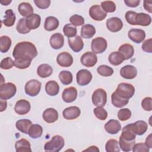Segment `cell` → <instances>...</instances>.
<instances>
[{"label": "cell", "mask_w": 152, "mask_h": 152, "mask_svg": "<svg viewBox=\"0 0 152 152\" xmlns=\"http://www.w3.org/2000/svg\"><path fill=\"white\" fill-rule=\"evenodd\" d=\"M37 55V50L35 45L27 41L18 43L15 46L12 52V56L15 59L31 61Z\"/></svg>", "instance_id": "6da1fadb"}, {"label": "cell", "mask_w": 152, "mask_h": 152, "mask_svg": "<svg viewBox=\"0 0 152 152\" xmlns=\"http://www.w3.org/2000/svg\"><path fill=\"white\" fill-rule=\"evenodd\" d=\"M65 141L64 138L59 135H54L50 141H48L44 145V149L46 151H59L64 146Z\"/></svg>", "instance_id": "7a4b0ae2"}, {"label": "cell", "mask_w": 152, "mask_h": 152, "mask_svg": "<svg viewBox=\"0 0 152 152\" xmlns=\"http://www.w3.org/2000/svg\"><path fill=\"white\" fill-rule=\"evenodd\" d=\"M115 92L119 96L126 99H129L134 96L135 93V88L131 84L121 83L118 84Z\"/></svg>", "instance_id": "3957f363"}, {"label": "cell", "mask_w": 152, "mask_h": 152, "mask_svg": "<svg viewBox=\"0 0 152 152\" xmlns=\"http://www.w3.org/2000/svg\"><path fill=\"white\" fill-rule=\"evenodd\" d=\"M17 87L12 83H7L1 84L0 98L2 100H8L12 98L15 94Z\"/></svg>", "instance_id": "277c9868"}, {"label": "cell", "mask_w": 152, "mask_h": 152, "mask_svg": "<svg viewBox=\"0 0 152 152\" xmlns=\"http://www.w3.org/2000/svg\"><path fill=\"white\" fill-rule=\"evenodd\" d=\"M91 99L94 106H104L107 102V93L103 88H97L93 92Z\"/></svg>", "instance_id": "5b68a950"}, {"label": "cell", "mask_w": 152, "mask_h": 152, "mask_svg": "<svg viewBox=\"0 0 152 152\" xmlns=\"http://www.w3.org/2000/svg\"><path fill=\"white\" fill-rule=\"evenodd\" d=\"M42 84L37 80H31L27 81L24 87L26 93L31 97L36 96L40 92Z\"/></svg>", "instance_id": "8992f818"}, {"label": "cell", "mask_w": 152, "mask_h": 152, "mask_svg": "<svg viewBox=\"0 0 152 152\" xmlns=\"http://www.w3.org/2000/svg\"><path fill=\"white\" fill-rule=\"evenodd\" d=\"M107 47L106 40L102 37H97L92 40L91 43V48L92 51L96 54L102 53Z\"/></svg>", "instance_id": "52a82bcc"}, {"label": "cell", "mask_w": 152, "mask_h": 152, "mask_svg": "<svg viewBox=\"0 0 152 152\" xmlns=\"http://www.w3.org/2000/svg\"><path fill=\"white\" fill-rule=\"evenodd\" d=\"M92 74L87 69L79 70L76 75L77 83L78 85L84 86L88 84L92 80Z\"/></svg>", "instance_id": "ba28073f"}, {"label": "cell", "mask_w": 152, "mask_h": 152, "mask_svg": "<svg viewBox=\"0 0 152 152\" xmlns=\"http://www.w3.org/2000/svg\"><path fill=\"white\" fill-rule=\"evenodd\" d=\"M89 15L94 20L103 21L107 16V13L104 11L99 5H94L89 9Z\"/></svg>", "instance_id": "9c48e42d"}, {"label": "cell", "mask_w": 152, "mask_h": 152, "mask_svg": "<svg viewBox=\"0 0 152 152\" xmlns=\"http://www.w3.org/2000/svg\"><path fill=\"white\" fill-rule=\"evenodd\" d=\"M81 63L85 66L93 67L97 62V56L91 52H87L83 54L80 59Z\"/></svg>", "instance_id": "30bf717a"}, {"label": "cell", "mask_w": 152, "mask_h": 152, "mask_svg": "<svg viewBox=\"0 0 152 152\" xmlns=\"http://www.w3.org/2000/svg\"><path fill=\"white\" fill-rule=\"evenodd\" d=\"M106 27L110 31L116 33L120 31L122 28L123 23L118 17H111L107 20Z\"/></svg>", "instance_id": "8fae6325"}, {"label": "cell", "mask_w": 152, "mask_h": 152, "mask_svg": "<svg viewBox=\"0 0 152 152\" xmlns=\"http://www.w3.org/2000/svg\"><path fill=\"white\" fill-rule=\"evenodd\" d=\"M128 37L136 43H141L145 38V32L139 28H131L128 33Z\"/></svg>", "instance_id": "7c38bea8"}, {"label": "cell", "mask_w": 152, "mask_h": 152, "mask_svg": "<svg viewBox=\"0 0 152 152\" xmlns=\"http://www.w3.org/2000/svg\"><path fill=\"white\" fill-rule=\"evenodd\" d=\"M31 109V105L28 101L24 99H20L17 101L14 107L15 112L20 115H26L28 113Z\"/></svg>", "instance_id": "4fadbf2b"}, {"label": "cell", "mask_w": 152, "mask_h": 152, "mask_svg": "<svg viewBox=\"0 0 152 152\" xmlns=\"http://www.w3.org/2000/svg\"><path fill=\"white\" fill-rule=\"evenodd\" d=\"M56 62L61 66L69 67L71 66L73 63V58L68 52H63L57 56Z\"/></svg>", "instance_id": "5bb4252c"}, {"label": "cell", "mask_w": 152, "mask_h": 152, "mask_svg": "<svg viewBox=\"0 0 152 152\" xmlns=\"http://www.w3.org/2000/svg\"><path fill=\"white\" fill-rule=\"evenodd\" d=\"M120 75L125 79L131 80L136 77L137 75V70L134 66L126 65L120 69Z\"/></svg>", "instance_id": "9a60e30c"}, {"label": "cell", "mask_w": 152, "mask_h": 152, "mask_svg": "<svg viewBox=\"0 0 152 152\" xmlns=\"http://www.w3.org/2000/svg\"><path fill=\"white\" fill-rule=\"evenodd\" d=\"M77 90L74 87H69L65 88L62 94V100L66 103H72L77 97Z\"/></svg>", "instance_id": "2e32d148"}, {"label": "cell", "mask_w": 152, "mask_h": 152, "mask_svg": "<svg viewBox=\"0 0 152 152\" xmlns=\"http://www.w3.org/2000/svg\"><path fill=\"white\" fill-rule=\"evenodd\" d=\"M81 114V110L77 106H70L64 109L62 115L67 120H73L77 119Z\"/></svg>", "instance_id": "e0dca14e"}, {"label": "cell", "mask_w": 152, "mask_h": 152, "mask_svg": "<svg viewBox=\"0 0 152 152\" xmlns=\"http://www.w3.org/2000/svg\"><path fill=\"white\" fill-rule=\"evenodd\" d=\"M68 42L70 48L75 52H79L83 49V40L78 35H76L74 37L68 38Z\"/></svg>", "instance_id": "ac0fdd59"}, {"label": "cell", "mask_w": 152, "mask_h": 152, "mask_svg": "<svg viewBox=\"0 0 152 152\" xmlns=\"http://www.w3.org/2000/svg\"><path fill=\"white\" fill-rule=\"evenodd\" d=\"M64 45V37L60 33L52 34L50 38V45L54 49H59Z\"/></svg>", "instance_id": "d6986e66"}, {"label": "cell", "mask_w": 152, "mask_h": 152, "mask_svg": "<svg viewBox=\"0 0 152 152\" xmlns=\"http://www.w3.org/2000/svg\"><path fill=\"white\" fill-rule=\"evenodd\" d=\"M121 125L118 120L110 119L104 125V129L110 134H116L121 129Z\"/></svg>", "instance_id": "ffe728a7"}, {"label": "cell", "mask_w": 152, "mask_h": 152, "mask_svg": "<svg viewBox=\"0 0 152 152\" xmlns=\"http://www.w3.org/2000/svg\"><path fill=\"white\" fill-rule=\"evenodd\" d=\"M42 116L46 122L53 123L58 119V112L54 108H48L44 110Z\"/></svg>", "instance_id": "44dd1931"}, {"label": "cell", "mask_w": 152, "mask_h": 152, "mask_svg": "<svg viewBox=\"0 0 152 152\" xmlns=\"http://www.w3.org/2000/svg\"><path fill=\"white\" fill-rule=\"evenodd\" d=\"M41 22V17L37 14H32L26 18V24L30 30H34L39 27Z\"/></svg>", "instance_id": "7402d4cb"}, {"label": "cell", "mask_w": 152, "mask_h": 152, "mask_svg": "<svg viewBox=\"0 0 152 152\" xmlns=\"http://www.w3.org/2000/svg\"><path fill=\"white\" fill-rule=\"evenodd\" d=\"M131 127L132 131L136 135H141L147 131L148 125L145 121L140 120L131 124Z\"/></svg>", "instance_id": "603a6c76"}, {"label": "cell", "mask_w": 152, "mask_h": 152, "mask_svg": "<svg viewBox=\"0 0 152 152\" xmlns=\"http://www.w3.org/2000/svg\"><path fill=\"white\" fill-rule=\"evenodd\" d=\"M118 52L122 54L125 60L131 58L134 54V48L133 46L129 43L122 45L118 49Z\"/></svg>", "instance_id": "cb8c5ba5"}, {"label": "cell", "mask_w": 152, "mask_h": 152, "mask_svg": "<svg viewBox=\"0 0 152 152\" xmlns=\"http://www.w3.org/2000/svg\"><path fill=\"white\" fill-rule=\"evenodd\" d=\"M135 20L136 25L141 26H149L151 23V18L150 15L144 12L137 13Z\"/></svg>", "instance_id": "d4e9b609"}, {"label": "cell", "mask_w": 152, "mask_h": 152, "mask_svg": "<svg viewBox=\"0 0 152 152\" xmlns=\"http://www.w3.org/2000/svg\"><path fill=\"white\" fill-rule=\"evenodd\" d=\"M45 91L48 95L55 96L59 92V86L58 83L54 80L49 81L46 83Z\"/></svg>", "instance_id": "484cf974"}, {"label": "cell", "mask_w": 152, "mask_h": 152, "mask_svg": "<svg viewBox=\"0 0 152 152\" xmlns=\"http://www.w3.org/2000/svg\"><path fill=\"white\" fill-rule=\"evenodd\" d=\"M15 148L17 152H31L30 143L25 138L18 140L15 144Z\"/></svg>", "instance_id": "4316f807"}, {"label": "cell", "mask_w": 152, "mask_h": 152, "mask_svg": "<svg viewBox=\"0 0 152 152\" xmlns=\"http://www.w3.org/2000/svg\"><path fill=\"white\" fill-rule=\"evenodd\" d=\"M18 11L21 15H22L24 17H27L29 15L33 14L34 10L30 3L23 2L18 5Z\"/></svg>", "instance_id": "83f0119b"}, {"label": "cell", "mask_w": 152, "mask_h": 152, "mask_svg": "<svg viewBox=\"0 0 152 152\" xmlns=\"http://www.w3.org/2000/svg\"><path fill=\"white\" fill-rule=\"evenodd\" d=\"M59 24V20L55 17L49 16L46 18L44 28L46 31H50L56 30Z\"/></svg>", "instance_id": "f1b7e54d"}, {"label": "cell", "mask_w": 152, "mask_h": 152, "mask_svg": "<svg viewBox=\"0 0 152 152\" xmlns=\"http://www.w3.org/2000/svg\"><path fill=\"white\" fill-rule=\"evenodd\" d=\"M53 69L52 66L47 64L40 65L37 69V74L41 78H47L52 75Z\"/></svg>", "instance_id": "f546056e"}, {"label": "cell", "mask_w": 152, "mask_h": 152, "mask_svg": "<svg viewBox=\"0 0 152 152\" xmlns=\"http://www.w3.org/2000/svg\"><path fill=\"white\" fill-rule=\"evenodd\" d=\"M32 125V122L29 119H20L17 121L15 124V126L17 129L26 134H28V131L29 128Z\"/></svg>", "instance_id": "4dcf8cb0"}, {"label": "cell", "mask_w": 152, "mask_h": 152, "mask_svg": "<svg viewBox=\"0 0 152 152\" xmlns=\"http://www.w3.org/2000/svg\"><path fill=\"white\" fill-rule=\"evenodd\" d=\"M121 137L123 139L127 141H133L135 140L136 134L134 132V131L132 129L131 124L125 125L122 128V131Z\"/></svg>", "instance_id": "1f68e13d"}, {"label": "cell", "mask_w": 152, "mask_h": 152, "mask_svg": "<svg viewBox=\"0 0 152 152\" xmlns=\"http://www.w3.org/2000/svg\"><path fill=\"white\" fill-rule=\"evenodd\" d=\"M96 33V28L91 24H84L81 29V36L84 39H90Z\"/></svg>", "instance_id": "d6a6232c"}, {"label": "cell", "mask_w": 152, "mask_h": 152, "mask_svg": "<svg viewBox=\"0 0 152 152\" xmlns=\"http://www.w3.org/2000/svg\"><path fill=\"white\" fill-rule=\"evenodd\" d=\"M124 60V56L119 52H113L109 55L108 57L109 62L114 66L121 65Z\"/></svg>", "instance_id": "836d02e7"}, {"label": "cell", "mask_w": 152, "mask_h": 152, "mask_svg": "<svg viewBox=\"0 0 152 152\" xmlns=\"http://www.w3.org/2000/svg\"><path fill=\"white\" fill-rule=\"evenodd\" d=\"M111 100L114 106L119 108L126 106L129 102V99H126L119 96L115 92L112 94Z\"/></svg>", "instance_id": "e575fe53"}, {"label": "cell", "mask_w": 152, "mask_h": 152, "mask_svg": "<svg viewBox=\"0 0 152 152\" xmlns=\"http://www.w3.org/2000/svg\"><path fill=\"white\" fill-rule=\"evenodd\" d=\"M5 18L1 21L7 27L12 26L15 22V14L14 11L11 10H7L5 12Z\"/></svg>", "instance_id": "d590c367"}, {"label": "cell", "mask_w": 152, "mask_h": 152, "mask_svg": "<svg viewBox=\"0 0 152 152\" xmlns=\"http://www.w3.org/2000/svg\"><path fill=\"white\" fill-rule=\"evenodd\" d=\"M43 133V128L39 124H32L28 131V135L34 139L40 138Z\"/></svg>", "instance_id": "8d00e7d4"}, {"label": "cell", "mask_w": 152, "mask_h": 152, "mask_svg": "<svg viewBox=\"0 0 152 152\" xmlns=\"http://www.w3.org/2000/svg\"><path fill=\"white\" fill-rule=\"evenodd\" d=\"M11 39L7 36H2L0 37V51L2 53H6L11 46Z\"/></svg>", "instance_id": "74e56055"}, {"label": "cell", "mask_w": 152, "mask_h": 152, "mask_svg": "<svg viewBox=\"0 0 152 152\" xmlns=\"http://www.w3.org/2000/svg\"><path fill=\"white\" fill-rule=\"evenodd\" d=\"M105 150L107 152H119L120 146L119 142L115 139L109 140L106 143Z\"/></svg>", "instance_id": "f35d334b"}, {"label": "cell", "mask_w": 152, "mask_h": 152, "mask_svg": "<svg viewBox=\"0 0 152 152\" xmlns=\"http://www.w3.org/2000/svg\"><path fill=\"white\" fill-rule=\"evenodd\" d=\"M59 78L61 83L64 85H68L72 81L73 77L70 71L64 70L60 72Z\"/></svg>", "instance_id": "ab89813d"}, {"label": "cell", "mask_w": 152, "mask_h": 152, "mask_svg": "<svg viewBox=\"0 0 152 152\" xmlns=\"http://www.w3.org/2000/svg\"><path fill=\"white\" fill-rule=\"evenodd\" d=\"M63 32L64 35L68 38L74 37L76 36L77 30L75 26L71 24H66L64 26Z\"/></svg>", "instance_id": "60d3db41"}, {"label": "cell", "mask_w": 152, "mask_h": 152, "mask_svg": "<svg viewBox=\"0 0 152 152\" xmlns=\"http://www.w3.org/2000/svg\"><path fill=\"white\" fill-rule=\"evenodd\" d=\"M120 148L122 149V151L128 152L132 150L133 145L135 144V140L133 141H127L123 139L121 136L119 137V141Z\"/></svg>", "instance_id": "b9f144b4"}, {"label": "cell", "mask_w": 152, "mask_h": 152, "mask_svg": "<svg viewBox=\"0 0 152 152\" xmlns=\"http://www.w3.org/2000/svg\"><path fill=\"white\" fill-rule=\"evenodd\" d=\"M17 31L20 34H27L30 31L26 24V18H20L16 26Z\"/></svg>", "instance_id": "7bdbcfd3"}, {"label": "cell", "mask_w": 152, "mask_h": 152, "mask_svg": "<svg viewBox=\"0 0 152 152\" xmlns=\"http://www.w3.org/2000/svg\"><path fill=\"white\" fill-rule=\"evenodd\" d=\"M97 73L103 77H109L113 74V69L106 65H100L97 69Z\"/></svg>", "instance_id": "ee69618b"}, {"label": "cell", "mask_w": 152, "mask_h": 152, "mask_svg": "<svg viewBox=\"0 0 152 152\" xmlns=\"http://www.w3.org/2000/svg\"><path fill=\"white\" fill-rule=\"evenodd\" d=\"M102 10L107 12H113L115 11L116 7L114 2L112 1H106L101 2Z\"/></svg>", "instance_id": "f6af8a7d"}, {"label": "cell", "mask_w": 152, "mask_h": 152, "mask_svg": "<svg viewBox=\"0 0 152 152\" xmlns=\"http://www.w3.org/2000/svg\"><path fill=\"white\" fill-rule=\"evenodd\" d=\"M31 61L23 59H15L14 61V66L18 69H23L28 68L31 64Z\"/></svg>", "instance_id": "bcb514c9"}, {"label": "cell", "mask_w": 152, "mask_h": 152, "mask_svg": "<svg viewBox=\"0 0 152 152\" xmlns=\"http://www.w3.org/2000/svg\"><path fill=\"white\" fill-rule=\"evenodd\" d=\"M93 112L96 117L102 121L105 120L107 117V111L102 107L97 106L93 109Z\"/></svg>", "instance_id": "7dc6e473"}, {"label": "cell", "mask_w": 152, "mask_h": 152, "mask_svg": "<svg viewBox=\"0 0 152 152\" xmlns=\"http://www.w3.org/2000/svg\"><path fill=\"white\" fill-rule=\"evenodd\" d=\"M131 111L128 108H124L120 109L118 112L117 116L118 119L121 121H125L129 119L131 117Z\"/></svg>", "instance_id": "c3c4849f"}, {"label": "cell", "mask_w": 152, "mask_h": 152, "mask_svg": "<svg viewBox=\"0 0 152 152\" xmlns=\"http://www.w3.org/2000/svg\"><path fill=\"white\" fill-rule=\"evenodd\" d=\"M69 21L74 26H80L84 24V18L78 14H74L69 18Z\"/></svg>", "instance_id": "681fc988"}, {"label": "cell", "mask_w": 152, "mask_h": 152, "mask_svg": "<svg viewBox=\"0 0 152 152\" xmlns=\"http://www.w3.org/2000/svg\"><path fill=\"white\" fill-rule=\"evenodd\" d=\"M14 65V61L10 57L4 58L1 62V68L2 69H10Z\"/></svg>", "instance_id": "f907efd6"}, {"label": "cell", "mask_w": 152, "mask_h": 152, "mask_svg": "<svg viewBox=\"0 0 152 152\" xmlns=\"http://www.w3.org/2000/svg\"><path fill=\"white\" fill-rule=\"evenodd\" d=\"M150 148L147 147L145 143L140 142L138 144H134L132 150L134 152H148Z\"/></svg>", "instance_id": "816d5d0a"}, {"label": "cell", "mask_w": 152, "mask_h": 152, "mask_svg": "<svg viewBox=\"0 0 152 152\" xmlns=\"http://www.w3.org/2000/svg\"><path fill=\"white\" fill-rule=\"evenodd\" d=\"M141 106L144 110L151 111L152 110V99L150 97H146L141 102Z\"/></svg>", "instance_id": "f5cc1de1"}, {"label": "cell", "mask_w": 152, "mask_h": 152, "mask_svg": "<svg viewBox=\"0 0 152 152\" xmlns=\"http://www.w3.org/2000/svg\"><path fill=\"white\" fill-rule=\"evenodd\" d=\"M137 12L132 11H128L126 12L125 17L126 22L131 25H136L135 24V15Z\"/></svg>", "instance_id": "db71d44e"}, {"label": "cell", "mask_w": 152, "mask_h": 152, "mask_svg": "<svg viewBox=\"0 0 152 152\" xmlns=\"http://www.w3.org/2000/svg\"><path fill=\"white\" fill-rule=\"evenodd\" d=\"M34 2L36 7L40 9H46L50 4V0H34Z\"/></svg>", "instance_id": "11a10c76"}, {"label": "cell", "mask_w": 152, "mask_h": 152, "mask_svg": "<svg viewBox=\"0 0 152 152\" xmlns=\"http://www.w3.org/2000/svg\"><path fill=\"white\" fill-rule=\"evenodd\" d=\"M151 43H152V39L151 38L145 40L142 45V49L145 52L151 53L152 52Z\"/></svg>", "instance_id": "9f6ffc18"}, {"label": "cell", "mask_w": 152, "mask_h": 152, "mask_svg": "<svg viewBox=\"0 0 152 152\" xmlns=\"http://www.w3.org/2000/svg\"><path fill=\"white\" fill-rule=\"evenodd\" d=\"M125 4L129 7L135 8L139 5L140 1V0H125Z\"/></svg>", "instance_id": "6f0895ef"}, {"label": "cell", "mask_w": 152, "mask_h": 152, "mask_svg": "<svg viewBox=\"0 0 152 152\" xmlns=\"http://www.w3.org/2000/svg\"><path fill=\"white\" fill-rule=\"evenodd\" d=\"M143 3H144L143 6L144 9L148 12L151 13L152 12V1H144Z\"/></svg>", "instance_id": "680465c9"}, {"label": "cell", "mask_w": 152, "mask_h": 152, "mask_svg": "<svg viewBox=\"0 0 152 152\" xmlns=\"http://www.w3.org/2000/svg\"><path fill=\"white\" fill-rule=\"evenodd\" d=\"M152 134H150L146 138L145 140V144L148 147L150 148H152Z\"/></svg>", "instance_id": "91938a15"}, {"label": "cell", "mask_w": 152, "mask_h": 152, "mask_svg": "<svg viewBox=\"0 0 152 152\" xmlns=\"http://www.w3.org/2000/svg\"><path fill=\"white\" fill-rule=\"evenodd\" d=\"M7 102L5 100H1V112H3L4 110H5L7 109Z\"/></svg>", "instance_id": "94428289"}, {"label": "cell", "mask_w": 152, "mask_h": 152, "mask_svg": "<svg viewBox=\"0 0 152 152\" xmlns=\"http://www.w3.org/2000/svg\"><path fill=\"white\" fill-rule=\"evenodd\" d=\"M99 151V149L96 146H94V145H92V146H90L87 149H86L84 150H83V151Z\"/></svg>", "instance_id": "6125c7cd"}, {"label": "cell", "mask_w": 152, "mask_h": 152, "mask_svg": "<svg viewBox=\"0 0 152 152\" xmlns=\"http://www.w3.org/2000/svg\"><path fill=\"white\" fill-rule=\"evenodd\" d=\"M12 2L11 0H5V1H1L0 2L3 5H8Z\"/></svg>", "instance_id": "be15d7a7"}]
</instances>
